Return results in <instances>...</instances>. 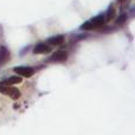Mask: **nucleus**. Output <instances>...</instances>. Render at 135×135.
<instances>
[{
    "label": "nucleus",
    "mask_w": 135,
    "mask_h": 135,
    "mask_svg": "<svg viewBox=\"0 0 135 135\" xmlns=\"http://www.w3.org/2000/svg\"><path fill=\"white\" fill-rule=\"evenodd\" d=\"M105 23V19H104V16L103 14H100L97 17H94L91 18L90 20L85 21L84 24H82L81 26V30H84V31H90V30H97V28L102 27Z\"/></svg>",
    "instance_id": "f257e3e1"
},
{
    "label": "nucleus",
    "mask_w": 135,
    "mask_h": 135,
    "mask_svg": "<svg viewBox=\"0 0 135 135\" xmlns=\"http://www.w3.org/2000/svg\"><path fill=\"white\" fill-rule=\"evenodd\" d=\"M0 94L8 96V97L13 98V100H18L20 97V91L11 85H1L0 84Z\"/></svg>",
    "instance_id": "f03ea898"
},
{
    "label": "nucleus",
    "mask_w": 135,
    "mask_h": 135,
    "mask_svg": "<svg viewBox=\"0 0 135 135\" xmlns=\"http://www.w3.org/2000/svg\"><path fill=\"white\" fill-rule=\"evenodd\" d=\"M13 71L16 74H18L19 76H23V77H31L35 75V69L31 66H16L13 69Z\"/></svg>",
    "instance_id": "7ed1b4c3"
},
{
    "label": "nucleus",
    "mask_w": 135,
    "mask_h": 135,
    "mask_svg": "<svg viewBox=\"0 0 135 135\" xmlns=\"http://www.w3.org/2000/svg\"><path fill=\"white\" fill-rule=\"evenodd\" d=\"M69 57L66 51H63V50H59V51L54 52L51 57L49 58V62H54V63H59V62H65Z\"/></svg>",
    "instance_id": "20e7f679"
},
{
    "label": "nucleus",
    "mask_w": 135,
    "mask_h": 135,
    "mask_svg": "<svg viewBox=\"0 0 135 135\" xmlns=\"http://www.w3.org/2000/svg\"><path fill=\"white\" fill-rule=\"evenodd\" d=\"M52 46L50 44H46V43H39L35 46L33 49V54L35 55H45V54H49L51 52Z\"/></svg>",
    "instance_id": "39448f33"
},
{
    "label": "nucleus",
    "mask_w": 135,
    "mask_h": 135,
    "mask_svg": "<svg viewBox=\"0 0 135 135\" xmlns=\"http://www.w3.org/2000/svg\"><path fill=\"white\" fill-rule=\"evenodd\" d=\"M11 55L9 51L5 46H0V66H2L4 64H6V62L9 59Z\"/></svg>",
    "instance_id": "423d86ee"
},
{
    "label": "nucleus",
    "mask_w": 135,
    "mask_h": 135,
    "mask_svg": "<svg viewBox=\"0 0 135 135\" xmlns=\"http://www.w3.org/2000/svg\"><path fill=\"white\" fill-rule=\"evenodd\" d=\"M21 81H23V79H21L20 76H12V77H9V78L1 81L0 84H1V85H13V84L21 83Z\"/></svg>",
    "instance_id": "0eeeda50"
},
{
    "label": "nucleus",
    "mask_w": 135,
    "mask_h": 135,
    "mask_svg": "<svg viewBox=\"0 0 135 135\" xmlns=\"http://www.w3.org/2000/svg\"><path fill=\"white\" fill-rule=\"evenodd\" d=\"M64 42V36L58 35V36H54V37H50L47 39V44H50L51 46H57V45H61Z\"/></svg>",
    "instance_id": "6e6552de"
},
{
    "label": "nucleus",
    "mask_w": 135,
    "mask_h": 135,
    "mask_svg": "<svg viewBox=\"0 0 135 135\" xmlns=\"http://www.w3.org/2000/svg\"><path fill=\"white\" fill-rule=\"evenodd\" d=\"M115 16H116V9H115L114 5H110V6L108 7V9H107V12H105V14H104L105 21L113 20V19L115 18Z\"/></svg>",
    "instance_id": "1a4fd4ad"
},
{
    "label": "nucleus",
    "mask_w": 135,
    "mask_h": 135,
    "mask_svg": "<svg viewBox=\"0 0 135 135\" xmlns=\"http://www.w3.org/2000/svg\"><path fill=\"white\" fill-rule=\"evenodd\" d=\"M127 18H128V16H127L126 13H121L119 17H117V19H116V24H117L119 26H122V25H123V24L127 21Z\"/></svg>",
    "instance_id": "9d476101"
},
{
    "label": "nucleus",
    "mask_w": 135,
    "mask_h": 135,
    "mask_svg": "<svg viewBox=\"0 0 135 135\" xmlns=\"http://www.w3.org/2000/svg\"><path fill=\"white\" fill-rule=\"evenodd\" d=\"M129 0H117V2L119 4H126V2H128Z\"/></svg>",
    "instance_id": "9b49d317"
}]
</instances>
